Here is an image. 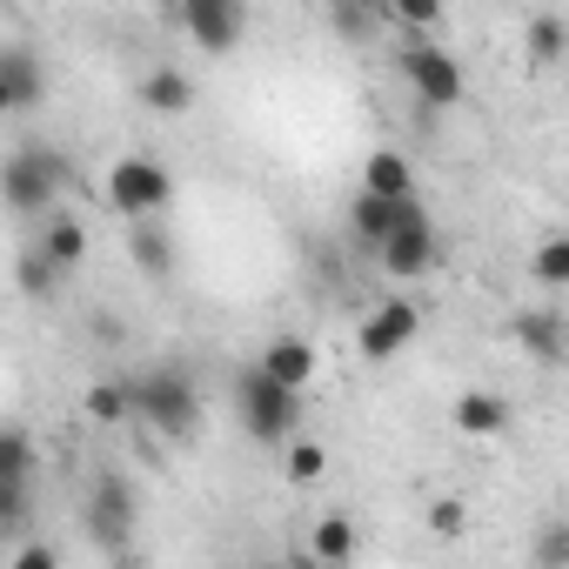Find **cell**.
<instances>
[{
    "instance_id": "cell-5",
    "label": "cell",
    "mask_w": 569,
    "mask_h": 569,
    "mask_svg": "<svg viewBox=\"0 0 569 569\" xmlns=\"http://www.w3.org/2000/svg\"><path fill=\"white\" fill-rule=\"evenodd\" d=\"M402 81H409V94L422 101V108H462V94H469V81H462V61L449 54V48H436V41H409L402 48Z\"/></svg>"
},
{
    "instance_id": "cell-20",
    "label": "cell",
    "mask_w": 569,
    "mask_h": 569,
    "mask_svg": "<svg viewBox=\"0 0 569 569\" xmlns=\"http://www.w3.org/2000/svg\"><path fill=\"white\" fill-rule=\"evenodd\" d=\"M14 281H21V296H28V302H54V289H61L68 274H61V268L28 241V248H21V261H14Z\"/></svg>"
},
{
    "instance_id": "cell-12",
    "label": "cell",
    "mask_w": 569,
    "mask_h": 569,
    "mask_svg": "<svg viewBox=\"0 0 569 569\" xmlns=\"http://www.w3.org/2000/svg\"><path fill=\"white\" fill-rule=\"evenodd\" d=\"M128 261H134L148 281H168V274H174V241L161 234L154 214H134V221H128Z\"/></svg>"
},
{
    "instance_id": "cell-21",
    "label": "cell",
    "mask_w": 569,
    "mask_h": 569,
    "mask_svg": "<svg viewBox=\"0 0 569 569\" xmlns=\"http://www.w3.org/2000/svg\"><path fill=\"white\" fill-rule=\"evenodd\" d=\"M34 436L14 429V422H0V482H34Z\"/></svg>"
},
{
    "instance_id": "cell-9",
    "label": "cell",
    "mask_w": 569,
    "mask_h": 569,
    "mask_svg": "<svg viewBox=\"0 0 569 569\" xmlns=\"http://www.w3.org/2000/svg\"><path fill=\"white\" fill-rule=\"evenodd\" d=\"M181 28L194 34L201 54H234L248 28V0H181Z\"/></svg>"
},
{
    "instance_id": "cell-13",
    "label": "cell",
    "mask_w": 569,
    "mask_h": 569,
    "mask_svg": "<svg viewBox=\"0 0 569 569\" xmlns=\"http://www.w3.org/2000/svg\"><path fill=\"white\" fill-rule=\"evenodd\" d=\"M254 369H268L274 382H289V389H309V376H316V349H309L302 336H274V342L254 356Z\"/></svg>"
},
{
    "instance_id": "cell-14",
    "label": "cell",
    "mask_w": 569,
    "mask_h": 569,
    "mask_svg": "<svg viewBox=\"0 0 569 569\" xmlns=\"http://www.w3.org/2000/svg\"><path fill=\"white\" fill-rule=\"evenodd\" d=\"M516 342H522L542 369H556V362H562V349H569V342H562V316H556V309H522V316H516Z\"/></svg>"
},
{
    "instance_id": "cell-17",
    "label": "cell",
    "mask_w": 569,
    "mask_h": 569,
    "mask_svg": "<svg viewBox=\"0 0 569 569\" xmlns=\"http://www.w3.org/2000/svg\"><path fill=\"white\" fill-rule=\"evenodd\" d=\"M356 549H362L356 516H342V509L316 516V536H309V556H316V562H356Z\"/></svg>"
},
{
    "instance_id": "cell-23",
    "label": "cell",
    "mask_w": 569,
    "mask_h": 569,
    "mask_svg": "<svg viewBox=\"0 0 569 569\" xmlns=\"http://www.w3.org/2000/svg\"><path fill=\"white\" fill-rule=\"evenodd\" d=\"M562 48H569L562 21H556V14H536V21H529V54H536V68H556Z\"/></svg>"
},
{
    "instance_id": "cell-6",
    "label": "cell",
    "mask_w": 569,
    "mask_h": 569,
    "mask_svg": "<svg viewBox=\"0 0 569 569\" xmlns=\"http://www.w3.org/2000/svg\"><path fill=\"white\" fill-rule=\"evenodd\" d=\"M174 201V174L161 168V161H148V154H121L114 168H108V208L114 214H161Z\"/></svg>"
},
{
    "instance_id": "cell-3",
    "label": "cell",
    "mask_w": 569,
    "mask_h": 569,
    "mask_svg": "<svg viewBox=\"0 0 569 569\" xmlns=\"http://www.w3.org/2000/svg\"><path fill=\"white\" fill-rule=\"evenodd\" d=\"M234 409H241V429H248L254 442H289V436H302V389L274 382V376L254 369V362L234 376Z\"/></svg>"
},
{
    "instance_id": "cell-1",
    "label": "cell",
    "mask_w": 569,
    "mask_h": 569,
    "mask_svg": "<svg viewBox=\"0 0 569 569\" xmlns=\"http://www.w3.org/2000/svg\"><path fill=\"white\" fill-rule=\"evenodd\" d=\"M128 416L148 422L154 436L168 442H188L201 429V389L181 362H154V369H134L128 376Z\"/></svg>"
},
{
    "instance_id": "cell-29",
    "label": "cell",
    "mask_w": 569,
    "mask_h": 569,
    "mask_svg": "<svg viewBox=\"0 0 569 569\" xmlns=\"http://www.w3.org/2000/svg\"><path fill=\"white\" fill-rule=\"evenodd\" d=\"M429 522H436V536H462V522H469V509H462L456 496H442V502L429 509Z\"/></svg>"
},
{
    "instance_id": "cell-31",
    "label": "cell",
    "mask_w": 569,
    "mask_h": 569,
    "mask_svg": "<svg viewBox=\"0 0 569 569\" xmlns=\"http://www.w3.org/2000/svg\"><path fill=\"white\" fill-rule=\"evenodd\" d=\"M88 329H94V336H101V342H121V322H114V316H94V322H88Z\"/></svg>"
},
{
    "instance_id": "cell-19",
    "label": "cell",
    "mask_w": 569,
    "mask_h": 569,
    "mask_svg": "<svg viewBox=\"0 0 569 569\" xmlns=\"http://www.w3.org/2000/svg\"><path fill=\"white\" fill-rule=\"evenodd\" d=\"M362 188H369V194H416L409 154H402V148H376V154L362 161Z\"/></svg>"
},
{
    "instance_id": "cell-10",
    "label": "cell",
    "mask_w": 569,
    "mask_h": 569,
    "mask_svg": "<svg viewBox=\"0 0 569 569\" xmlns=\"http://www.w3.org/2000/svg\"><path fill=\"white\" fill-rule=\"evenodd\" d=\"M0 88H8V108H41L48 101V61L34 48H0Z\"/></svg>"
},
{
    "instance_id": "cell-28",
    "label": "cell",
    "mask_w": 569,
    "mask_h": 569,
    "mask_svg": "<svg viewBox=\"0 0 569 569\" xmlns=\"http://www.w3.org/2000/svg\"><path fill=\"white\" fill-rule=\"evenodd\" d=\"M536 562H542V569L569 562V529H562V522H549V529H542V542H536Z\"/></svg>"
},
{
    "instance_id": "cell-27",
    "label": "cell",
    "mask_w": 569,
    "mask_h": 569,
    "mask_svg": "<svg viewBox=\"0 0 569 569\" xmlns=\"http://www.w3.org/2000/svg\"><path fill=\"white\" fill-rule=\"evenodd\" d=\"M389 14H396L409 34H422V28H436V21H442V0H389Z\"/></svg>"
},
{
    "instance_id": "cell-8",
    "label": "cell",
    "mask_w": 569,
    "mask_h": 569,
    "mask_svg": "<svg viewBox=\"0 0 569 569\" xmlns=\"http://www.w3.org/2000/svg\"><path fill=\"white\" fill-rule=\"evenodd\" d=\"M416 329H422V309L402 302V296H389V302H376V309L362 316L356 349H362V362H389V356H402V349L416 342Z\"/></svg>"
},
{
    "instance_id": "cell-22",
    "label": "cell",
    "mask_w": 569,
    "mask_h": 569,
    "mask_svg": "<svg viewBox=\"0 0 569 569\" xmlns=\"http://www.w3.org/2000/svg\"><path fill=\"white\" fill-rule=\"evenodd\" d=\"M88 422L121 429L128 422V382H88Z\"/></svg>"
},
{
    "instance_id": "cell-33",
    "label": "cell",
    "mask_w": 569,
    "mask_h": 569,
    "mask_svg": "<svg viewBox=\"0 0 569 569\" xmlns=\"http://www.w3.org/2000/svg\"><path fill=\"white\" fill-rule=\"evenodd\" d=\"M362 8H389V0H362Z\"/></svg>"
},
{
    "instance_id": "cell-11",
    "label": "cell",
    "mask_w": 569,
    "mask_h": 569,
    "mask_svg": "<svg viewBox=\"0 0 569 569\" xmlns=\"http://www.w3.org/2000/svg\"><path fill=\"white\" fill-rule=\"evenodd\" d=\"M416 194H369V188H356V201H349V234L376 254V241L402 221V208H409Z\"/></svg>"
},
{
    "instance_id": "cell-32",
    "label": "cell",
    "mask_w": 569,
    "mask_h": 569,
    "mask_svg": "<svg viewBox=\"0 0 569 569\" xmlns=\"http://www.w3.org/2000/svg\"><path fill=\"white\" fill-rule=\"evenodd\" d=\"M0 114H14V108H8V88H0Z\"/></svg>"
},
{
    "instance_id": "cell-26",
    "label": "cell",
    "mask_w": 569,
    "mask_h": 569,
    "mask_svg": "<svg viewBox=\"0 0 569 569\" xmlns=\"http://www.w3.org/2000/svg\"><path fill=\"white\" fill-rule=\"evenodd\" d=\"M322 469H329V449H322V442H296V436H289V482H316Z\"/></svg>"
},
{
    "instance_id": "cell-7",
    "label": "cell",
    "mask_w": 569,
    "mask_h": 569,
    "mask_svg": "<svg viewBox=\"0 0 569 569\" xmlns=\"http://www.w3.org/2000/svg\"><path fill=\"white\" fill-rule=\"evenodd\" d=\"M376 261H382L396 281H416V274H429V268H436V221L422 214V201H409V208H402V221L376 241Z\"/></svg>"
},
{
    "instance_id": "cell-34",
    "label": "cell",
    "mask_w": 569,
    "mask_h": 569,
    "mask_svg": "<svg viewBox=\"0 0 569 569\" xmlns=\"http://www.w3.org/2000/svg\"><path fill=\"white\" fill-rule=\"evenodd\" d=\"M329 8H342V0H329Z\"/></svg>"
},
{
    "instance_id": "cell-2",
    "label": "cell",
    "mask_w": 569,
    "mask_h": 569,
    "mask_svg": "<svg viewBox=\"0 0 569 569\" xmlns=\"http://www.w3.org/2000/svg\"><path fill=\"white\" fill-rule=\"evenodd\" d=\"M68 181H74V161L54 141H28V148H14L8 161H0V201H8L14 214H48Z\"/></svg>"
},
{
    "instance_id": "cell-16",
    "label": "cell",
    "mask_w": 569,
    "mask_h": 569,
    "mask_svg": "<svg viewBox=\"0 0 569 569\" xmlns=\"http://www.w3.org/2000/svg\"><path fill=\"white\" fill-rule=\"evenodd\" d=\"M456 429L462 436H502L509 429V402L496 389H462L456 396Z\"/></svg>"
},
{
    "instance_id": "cell-18",
    "label": "cell",
    "mask_w": 569,
    "mask_h": 569,
    "mask_svg": "<svg viewBox=\"0 0 569 569\" xmlns=\"http://www.w3.org/2000/svg\"><path fill=\"white\" fill-rule=\"evenodd\" d=\"M141 108H154V114H188V108H194V81H188L181 68H154V74H141Z\"/></svg>"
},
{
    "instance_id": "cell-24",
    "label": "cell",
    "mask_w": 569,
    "mask_h": 569,
    "mask_svg": "<svg viewBox=\"0 0 569 569\" xmlns=\"http://www.w3.org/2000/svg\"><path fill=\"white\" fill-rule=\"evenodd\" d=\"M536 281H542V289H562V281H569V241L562 234H549L536 248Z\"/></svg>"
},
{
    "instance_id": "cell-15",
    "label": "cell",
    "mask_w": 569,
    "mask_h": 569,
    "mask_svg": "<svg viewBox=\"0 0 569 569\" xmlns=\"http://www.w3.org/2000/svg\"><path fill=\"white\" fill-rule=\"evenodd\" d=\"M34 248H41V254H48V261H54L61 274H74V268L88 261V228H81L74 214H54V221H48V228L34 234Z\"/></svg>"
},
{
    "instance_id": "cell-4",
    "label": "cell",
    "mask_w": 569,
    "mask_h": 569,
    "mask_svg": "<svg viewBox=\"0 0 569 569\" xmlns=\"http://www.w3.org/2000/svg\"><path fill=\"white\" fill-rule=\"evenodd\" d=\"M134 516H141L134 482L114 476V469H101V476L88 482V502H81V529H88V542H94L101 556H128V542H134Z\"/></svg>"
},
{
    "instance_id": "cell-25",
    "label": "cell",
    "mask_w": 569,
    "mask_h": 569,
    "mask_svg": "<svg viewBox=\"0 0 569 569\" xmlns=\"http://www.w3.org/2000/svg\"><path fill=\"white\" fill-rule=\"evenodd\" d=\"M34 516V482H0V536Z\"/></svg>"
},
{
    "instance_id": "cell-30",
    "label": "cell",
    "mask_w": 569,
    "mask_h": 569,
    "mask_svg": "<svg viewBox=\"0 0 569 569\" xmlns=\"http://www.w3.org/2000/svg\"><path fill=\"white\" fill-rule=\"evenodd\" d=\"M14 562H21V569H54V562H61V549H54V542H21V549H14Z\"/></svg>"
}]
</instances>
